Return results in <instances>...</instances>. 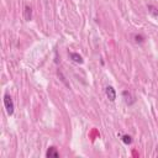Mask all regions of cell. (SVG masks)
<instances>
[{"instance_id": "obj_1", "label": "cell", "mask_w": 158, "mask_h": 158, "mask_svg": "<svg viewBox=\"0 0 158 158\" xmlns=\"http://www.w3.org/2000/svg\"><path fill=\"white\" fill-rule=\"evenodd\" d=\"M4 105H5V109H6V112L9 114V115H12L14 114V109H15V106H14V101H12V99L9 94H5L4 95Z\"/></svg>"}, {"instance_id": "obj_2", "label": "cell", "mask_w": 158, "mask_h": 158, "mask_svg": "<svg viewBox=\"0 0 158 158\" xmlns=\"http://www.w3.org/2000/svg\"><path fill=\"white\" fill-rule=\"evenodd\" d=\"M105 94L107 96V99H109L110 101H115L116 100V90L114 89V87L109 85L105 88Z\"/></svg>"}, {"instance_id": "obj_8", "label": "cell", "mask_w": 158, "mask_h": 158, "mask_svg": "<svg viewBox=\"0 0 158 158\" xmlns=\"http://www.w3.org/2000/svg\"><path fill=\"white\" fill-rule=\"evenodd\" d=\"M148 10H149V12H151V14H153L154 16L158 15V10L156 9L154 6H152V5H148Z\"/></svg>"}, {"instance_id": "obj_6", "label": "cell", "mask_w": 158, "mask_h": 158, "mask_svg": "<svg viewBox=\"0 0 158 158\" xmlns=\"http://www.w3.org/2000/svg\"><path fill=\"white\" fill-rule=\"evenodd\" d=\"M71 60L73 61V62H76V63H78V64H83V58H82V56H79L78 53H71Z\"/></svg>"}, {"instance_id": "obj_4", "label": "cell", "mask_w": 158, "mask_h": 158, "mask_svg": "<svg viewBox=\"0 0 158 158\" xmlns=\"http://www.w3.org/2000/svg\"><path fill=\"white\" fill-rule=\"evenodd\" d=\"M46 157H48V158H58L60 157V152L57 151V148L56 147H49L48 149H47V152H46Z\"/></svg>"}, {"instance_id": "obj_9", "label": "cell", "mask_w": 158, "mask_h": 158, "mask_svg": "<svg viewBox=\"0 0 158 158\" xmlns=\"http://www.w3.org/2000/svg\"><path fill=\"white\" fill-rule=\"evenodd\" d=\"M134 37H135V41H136L137 43H142L143 42V37L141 36V35H135Z\"/></svg>"}, {"instance_id": "obj_7", "label": "cell", "mask_w": 158, "mask_h": 158, "mask_svg": "<svg viewBox=\"0 0 158 158\" xmlns=\"http://www.w3.org/2000/svg\"><path fill=\"white\" fill-rule=\"evenodd\" d=\"M121 140H122V142H123L125 145H131V143H132V137L129 136V135H122Z\"/></svg>"}, {"instance_id": "obj_3", "label": "cell", "mask_w": 158, "mask_h": 158, "mask_svg": "<svg viewBox=\"0 0 158 158\" xmlns=\"http://www.w3.org/2000/svg\"><path fill=\"white\" fill-rule=\"evenodd\" d=\"M122 98H123L125 103H126L127 105H132V104H134V101H135L132 94L130 93V91H127V90H123V91H122Z\"/></svg>"}, {"instance_id": "obj_5", "label": "cell", "mask_w": 158, "mask_h": 158, "mask_svg": "<svg viewBox=\"0 0 158 158\" xmlns=\"http://www.w3.org/2000/svg\"><path fill=\"white\" fill-rule=\"evenodd\" d=\"M24 19L26 21H31L32 19V9L29 5H25L24 7Z\"/></svg>"}]
</instances>
